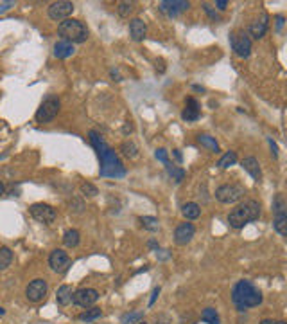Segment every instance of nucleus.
I'll use <instances>...</instances> for the list:
<instances>
[{
  "label": "nucleus",
  "mask_w": 287,
  "mask_h": 324,
  "mask_svg": "<svg viewBox=\"0 0 287 324\" xmlns=\"http://www.w3.org/2000/svg\"><path fill=\"white\" fill-rule=\"evenodd\" d=\"M88 139H90V144L94 146V150L97 152V157L101 160V177L122 178L126 175V166L122 164V160L118 159V155L106 144L104 139L99 135V132L97 130H90L88 132Z\"/></svg>",
  "instance_id": "f257e3e1"
},
{
  "label": "nucleus",
  "mask_w": 287,
  "mask_h": 324,
  "mask_svg": "<svg viewBox=\"0 0 287 324\" xmlns=\"http://www.w3.org/2000/svg\"><path fill=\"white\" fill-rule=\"evenodd\" d=\"M232 301L237 306V312H246L248 308L258 306L262 303V292L248 279H240L232 288Z\"/></svg>",
  "instance_id": "f03ea898"
},
{
  "label": "nucleus",
  "mask_w": 287,
  "mask_h": 324,
  "mask_svg": "<svg viewBox=\"0 0 287 324\" xmlns=\"http://www.w3.org/2000/svg\"><path fill=\"white\" fill-rule=\"evenodd\" d=\"M260 216V202L248 198V200L240 202L230 211L228 214V224L234 229H242L246 224L255 222Z\"/></svg>",
  "instance_id": "7ed1b4c3"
},
{
  "label": "nucleus",
  "mask_w": 287,
  "mask_h": 324,
  "mask_svg": "<svg viewBox=\"0 0 287 324\" xmlns=\"http://www.w3.org/2000/svg\"><path fill=\"white\" fill-rule=\"evenodd\" d=\"M58 33L61 36V40H67L70 43H83L88 38L86 25L83 24L81 20H76V18H67L63 22H59Z\"/></svg>",
  "instance_id": "20e7f679"
},
{
  "label": "nucleus",
  "mask_w": 287,
  "mask_h": 324,
  "mask_svg": "<svg viewBox=\"0 0 287 324\" xmlns=\"http://www.w3.org/2000/svg\"><path fill=\"white\" fill-rule=\"evenodd\" d=\"M59 106H61V103H59V99L56 97V95H47L45 99L41 101V105L38 106V110H36L34 117L38 123H51L56 115H58L59 112Z\"/></svg>",
  "instance_id": "39448f33"
},
{
  "label": "nucleus",
  "mask_w": 287,
  "mask_h": 324,
  "mask_svg": "<svg viewBox=\"0 0 287 324\" xmlns=\"http://www.w3.org/2000/svg\"><path fill=\"white\" fill-rule=\"evenodd\" d=\"M273 212H275V222L273 227L280 236H287V202L284 194L278 193L273 200Z\"/></svg>",
  "instance_id": "423d86ee"
},
{
  "label": "nucleus",
  "mask_w": 287,
  "mask_h": 324,
  "mask_svg": "<svg viewBox=\"0 0 287 324\" xmlns=\"http://www.w3.org/2000/svg\"><path fill=\"white\" fill-rule=\"evenodd\" d=\"M246 194V189L240 184H224L216 189V198L221 204H235Z\"/></svg>",
  "instance_id": "0eeeda50"
},
{
  "label": "nucleus",
  "mask_w": 287,
  "mask_h": 324,
  "mask_svg": "<svg viewBox=\"0 0 287 324\" xmlns=\"http://www.w3.org/2000/svg\"><path fill=\"white\" fill-rule=\"evenodd\" d=\"M230 45L234 49V53L239 58H248L252 54V40L246 31H234L230 33Z\"/></svg>",
  "instance_id": "6e6552de"
},
{
  "label": "nucleus",
  "mask_w": 287,
  "mask_h": 324,
  "mask_svg": "<svg viewBox=\"0 0 287 324\" xmlns=\"http://www.w3.org/2000/svg\"><path fill=\"white\" fill-rule=\"evenodd\" d=\"M31 211V216L41 224H52L56 216H58V212L54 209L52 206H49V204H43V202H38V204H33L29 207Z\"/></svg>",
  "instance_id": "1a4fd4ad"
},
{
  "label": "nucleus",
  "mask_w": 287,
  "mask_h": 324,
  "mask_svg": "<svg viewBox=\"0 0 287 324\" xmlns=\"http://www.w3.org/2000/svg\"><path fill=\"white\" fill-rule=\"evenodd\" d=\"M72 11H74V4L72 2L58 0V2H52L49 6V18L54 20V22H63V20L70 17Z\"/></svg>",
  "instance_id": "9d476101"
},
{
  "label": "nucleus",
  "mask_w": 287,
  "mask_h": 324,
  "mask_svg": "<svg viewBox=\"0 0 287 324\" xmlns=\"http://www.w3.org/2000/svg\"><path fill=\"white\" fill-rule=\"evenodd\" d=\"M97 299H99V292L95 288H79L72 294V303L81 308L94 306Z\"/></svg>",
  "instance_id": "9b49d317"
},
{
  "label": "nucleus",
  "mask_w": 287,
  "mask_h": 324,
  "mask_svg": "<svg viewBox=\"0 0 287 324\" xmlns=\"http://www.w3.org/2000/svg\"><path fill=\"white\" fill-rule=\"evenodd\" d=\"M47 281L45 279H34V281H31L27 285V288H25V297L31 301V303H40V301L45 299V295H47Z\"/></svg>",
  "instance_id": "f8f14e48"
},
{
  "label": "nucleus",
  "mask_w": 287,
  "mask_h": 324,
  "mask_svg": "<svg viewBox=\"0 0 287 324\" xmlns=\"http://www.w3.org/2000/svg\"><path fill=\"white\" fill-rule=\"evenodd\" d=\"M188 7H190V2H185V0H164L158 4V11L164 13L165 17L174 18L180 13L187 11Z\"/></svg>",
  "instance_id": "ddd939ff"
},
{
  "label": "nucleus",
  "mask_w": 287,
  "mask_h": 324,
  "mask_svg": "<svg viewBox=\"0 0 287 324\" xmlns=\"http://www.w3.org/2000/svg\"><path fill=\"white\" fill-rule=\"evenodd\" d=\"M70 258H68V254L65 252V250H61V248H56V250H52L51 252V256H49V265H51V268H52L54 272H58V274H63V272H67L68 268H70Z\"/></svg>",
  "instance_id": "4468645a"
},
{
  "label": "nucleus",
  "mask_w": 287,
  "mask_h": 324,
  "mask_svg": "<svg viewBox=\"0 0 287 324\" xmlns=\"http://www.w3.org/2000/svg\"><path fill=\"white\" fill-rule=\"evenodd\" d=\"M194 234H196V227H194L190 222L180 224L174 230V242L178 243V245H187V243H190Z\"/></svg>",
  "instance_id": "2eb2a0df"
},
{
  "label": "nucleus",
  "mask_w": 287,
  "mask_h": 324,
  "mask_svg": "<svg viewBox=\"0 0 287 324\" xmlns=\"http://www.w3.org/2000/svg\"><path fill=\"white\" fill-rule=\"evenodd\" d=\"M200 103L194 99V97H187L185 99V108H183V112H182V119L183 121H198L200 119Z\"/></svg>",
  "instance_id": "dca6fc26"
},
{
  "label": "nucleus",
  "mask_w": 287,
  "mask_h": 324,
  "mask_svg": "<svg viewBox=\"0 0 287 324\" xmlns=\"http://www.w3.org/2000/svg\"><path fill=\"white\" fill-rule=\"evenodd\" d=\"M146 33H147V25L142 18H133V20L129 22V35H131V38L135 41L144 40V38H146Z\"/></svg>",
  "instance_id": "f3484780"
},
{
  "label": "nucleus",
  "mask_w": 287,
  "mask_h": 324,
  "mask_svg": "<svg viewBox=\"0 0 287 324\" xmlns=\"http://www.w3.org/2000/svg\"><path fill=\"white\" fill-rule=\"evenodd\" d=\"M240 166L252 175L253 180H257V182L262 180V170H260V164H258V160L255 159V157H246V159H242L240 160Z\"/></svg>",
  "instance_id": "a211bd4d"
},
{
  "label": "nucleus",
  "mask_w": 287,
  "mask_h": 324,
  "mask_svg": "<svg viewBox=\"0 0 287 324\" xmlns=\"http://www.w3.org/2000/svg\"><path fill=\"white\" fill-rule=\"evenodd\" d=\"M74 53H76L74 43H70V41H67V40H59L56 41V45H54V56L59 59L70 58Z\"/></svg>",
  "instance_id": "6ab92c4d"
},
{
  "label": "nucleus",
  "mask_w": 287,
  "mask_h": 324,
  "mask_svg": "<svg viewBox=\"0 0 287 324\" xmlns=\"http://www.w3.org/2000/svg\"><path fill=\"white\" fill-rule=\"evenodd\" d=\"M268 27H270V24H268V15H264L262 20L260 22H253L252 25H250V29H248V33L253 36V38H262L266 33H268Z\"/></svg>",
  "instance_id": "aec40b11"
},
{
  "label": "nucleus",
  "mask_w": 287,
  "mask_h": 324,
  "mask_svg": "<svg viewBox=\"0 0 287 324\" xmlns=\"http://www.w3.org/2000/svg\"><path fill=\"white\" fill-rule=\"evenodd\" d=\"M72 294H74V290L72 286L68 285H61L56 292V303H58L59 306H68L72 303Z\"/></svg>",
  "instance_id": "412c9836"
},
{
  "label": "nucleus",
  "mask_w": 287,
  "mask_h": 324,
  "mask_svg": "<svg viewBox=\"0 0 287 324\" xmlns=\"http://www.w3.org/2000/svg\"><path fill=\"white\" fill-rule=\"evenodd\" d=\"M182 214L187 220H196V218H200L201 207L198 206L196 202H187V204H183L182 206Z\"/></svg>",
  "instance_id": "4be33fe9"
},
{
  "label": "nucleus",
  "mask_w": 287,
  "mask_h": 324,
  "mask_svg": "<svg viewBox=\"0 0 287 324\" xmlns=\"http://www.w3.org/2000/svg\"><path fill=\"white\" fill-rule=\"evenodd\" d=\"M79 242H81V234H79V230L77 229H68L63 234V243L67 245V247L74 248L79 245Z\"/></svg>",
  "instance_id": "5701e85b"
},
{
  "label": "nucleus",
  "mask_w": 287,
  "mask_h": 324,
  "mask_svg": "<svg viewBox=\"0 0 287 324\" xmlns=\"http://www.w3.org/2000/svg\"><path fill=\"white\" fill-rule=\"evenodd\" d=\"M164 166H165V170H167V173H169L170 177H172V180H174L176 184H180L183 178H185V170H182V168H176V166L172 164L170 160H167Z\"/></svg>",
  "instance_id": "b1692460"
},
{
  "label": "nucleus",
  "mask_w": 287,
  "mask_h": 324,
  "mask_svg": "<svg viewBox=\"0 0 287 324\" xmlns=\"http://www.w3.org/2000/svg\"><path fill=\"white\" fill-rule=\"evenodd\" d=\"M201 321L206 324H221V319H219V313L216 312V308H205L201 312Z\"/></svg>",
  "instance_id": "393cba45"
},
{
  "label": "nucleus",
  "mask_w": 287,
  "mask_h": 324,
  "mask_svg": "<svg viewBox=\"0 0 287 324\" xmlns=\"http://www.w3.org/2000/svg\"><path fill=\"white\" fill-rule=\"evenodd\" d=\"M102 315V312H101V308L94 306V308H90V310H86V312H83L79 313V321H83V323H94V321H97V319Z\"/></svg>",
  "instance_id": "a878e982"
},
{
  "label": "nucleus",
  "mask_w": 287,
  "mask_h": 324,
  "mask_svg": "<svg viewBox=\"0 0 287 324\" xmlns=\"http://www.w3.org/2000/svg\"><path fill=\"white\" fill-rule=\"evenodd\" d=\"M198 142H200L201 146L203 148H206V150H210V152H219V144H217V141L216 139H214V137H210V135H205V133H203V135H198Z\"/></svg>",
  "instance_id": "bb28decb"
},
{
  "label": "nucleus",
  "mask_w": 287,
  "mask_h": 324,
  "mask_svg": "<svg viewBox=\"0 0 287 324\" xmlns=\"http://www.w3.org/2000/svg\"><path fill=\"white\" fill-rule=\"evenodd\" d=\"M13 263V250L9 247H0V270H6Z\"/></svg>",
  "instance_id": "cd10ccee"
},
{
  "label": "nucleus",
  "mask_w": 287,
  "mask_h": 324,
  "mask_svg": "<svg viewBox=\"0 0 287 324\" xmlns=\"http://www.w3.org/2000/svg\"><path fill=\"white\" fill-rule=\"evenodd\" d=\"M120 152H122L126 157H129V159H135L136 155H138V146H136L133 141H124L122 144H120Z\"/></svg>",
  "instance_id": "c85d7f7f"
},
{
  "label": "nucleus",
  "mask_w": 287,
  "mask_h": 324,
  "mask_svg": "<svg viewBox=\"0 0 287 324\" xmlns=\"http://www.w3.org/2000/svg\"><path fill=\"white\" fill-rule=\"evenodd\" d=\"M140 224L144 229L151 230V232H156L160 229V222L154 216H140Z\"/></svg>",
  "instance_id": "c756f323"
},
{
  "label": "nucleus",
  "mask_w": 287,
  "mask_h": 324,
  "mask_svg": "<svg viewBox=\"0 0 287 324\" xmlns=\"http://www.w3.org/2000/svg\"><path fill=\"white\" fill-rule=\"evenodd\" d=\"M235 162H237V153H235V152H226V153L219 159L217 166L223 168V170H226V168H230V166H234Z\"/></svg>",
  "instance_id": "7c9ffc66"
},
{
  "label": "nucleus",
  "mask_w": 287,
  "mask_h": 324,
  "mask_svg": "<svg viewBox=\"0 0 287 324\" xmlns=\"http://www.w3.org/2000/svg\"><path fill=\"white\" fill-rule=\"evenodd\" d=\"M142 317H144V313L142 312H128L120 317V323L122 324H135V323H138Z\"/></svg>",
  "instance_id": "2f4dec72"
},
{
  "label": "nucleus",
  "mask_w": 287,
  "mask_h": 324,
  "mask_svg": "<svg viewBox=\"0 0 287 324\" xmlns=\"http://www.w3.org/2000/svg\"><path fill=\"white\" fill-rule=\"evenodd\" d=\"M133 9H135V4L133 2H118V7H117V11L120 17H129L131 13H133Z\"/></svg>",
  "instance_id": "473e14b6"
},
{
  "label": "nucleus",
  "mask_w": 287,
  "mask_h": 324,
  "mask_svg": "<svg viewBox=\"0 0 287 324\" xmlns=\"http://www.w3.org/2000/svg\"><path fill=\"white\" fill-rule=\"evenodd\" d=\"M81 193L84 194V196H88V198H94V196L99 194V189L95 188L94 184L84 182V184H81Z\"/></svg>",
  "instance_id": "72a5a7b5"
},
{
  "label": "nucleus",
  "mask_w": 287,
  "mask_h": 324,
  "mask_svg": "<svg viewBox=\"0 0 287 324\" xmlns=\"http://www.w3.org/2000/svg\"><path fill=\"white\" fill-rule=\"evenodd\" d=\"M154 157H156L162 164H165V162L169 160V157H167V150H164V148H158V150L154 152Z\"/></svg>",
  "instance_id": "f704fd0d"
},
{
  "label": "nucleus",
  "mask_w": 287,
  "mask_h": 324,
  "mask_svg": "<svg viewBox=\"0 0 287 324\" xmlns=\"http://www.w3.org/2000/svg\"><path fill=\"white\" fill-rule=\"evenodd\" d=\"M160 292H162V288H160V286H154V288H152V294H151V299H149V306H152V305H154V301L158 299V295H160Z\"/></svg>",
  "instance_id": "c9c22d12"
},
{
  "label": "nucleus",
  "mask_w": 287,
  "mask_h": 324,
  "mask_svg": "<svg viewBox=\"0 0 287 324\" xmlns=\"http://www.w3.org/2000/svg\"><path fill=\"white\" fill-rule=\"evenodd\" d=\"M258 324H287L286 321H276V319H264Z\"/></svg>",
  "instance_id": "e433bc0d"
},
{
  "label": "nucleus",
  "mask_w": 287,
  "mask_h": 324,
  "mask_svg": "<svg viewBox=\"0 0 287 324\" xmlns=\"http://www.w3.org/2000/svg\"><path fill=\"white\" fill-rule=\"evenodd\" d=\"M226 6H228V0H217L216 2V7L217 9H221V11H224Z\"/></svg>",
  "instance_id": "4c0bfd02"
},
{
  "label": "nucleus",
  "mask_w": 287,
  "mask_h": 324,
  "mask_svg": "<svg viewBox=\"0 0 287 324\" xmlns=\"http://www.w3.org/2000/svg\"><path fill=\"white\" fill-rule=\"evenodd\" d=\"M110 76L113 77V81H122V77H120L117 69H112V71H110Z\"/></svg>",
  "instance_id": "58836bf2"
},
{
  "label": "nucleus",
  "mask_w": 287,
  "mask_h": 324,
  "mask_svg": "<svg viewBox=\"0 0 287 324\" xmlns=\"http://www.w3.org/2000/svg\"><path fill=\"white\" fill-rule=\"evenodd\" d=\"M203 7H205V11L208 13V15H210L212 20H217V15H216V13H214V11H212V7L208 6V4H203Z\"/></svg>",
  "instance_id": "ea45409f"
},
{
  "label": "nucleus",
  "mask_w": 287,
  "mask_h": 324,
  "mask_svg": "<svg viewBox=\"0 0 287 324\" xmlns=\"http://www.w3.org/2000/svg\"><path fill=\"white\" fill-rule=\"evenodd\" d=\"M270 146H271V150H273V157H278V148H276V144H275V141L273 139H270Z\"/></svg>",
  "instance_id": "a19ab883"
},
{
  "label": "nucleus",
  "mask_w": 287,
  "mask_h": 324,
  "mask_svg": "<svg viewBox=\"0 0 287 324\" xmlns=\"http://www.w3.org/2000/svg\"><path fill=\"white\" fill-rule=\"evenodd\" d=\"M13 7V2H4V4H0V13L7 11V9H11Z\"/></svg>",
  "instance_id": "79ce46f5"
},
{
  "label": "nucleus",
  "mask_w": 287,
  "mask_h": 324,
  "mask_svg": "<svg viewBox=\"0 0 287 324\" xmlns=\"http://www.w3.org/2000/svg\"><path fill=\"white\" fill-rule=\"evenodd\" d=\"M282 25H284V17H276V29L280 31Z\"/></svg>",
  "instance_id": "37998d69"
},
{
  "label": "nucleus",
  "mask_w": 287,
  "mask_h": 324,
  "mask_svg": "<svg viewBox=\"0 0 287 324\" xmlns=\"http://www.w3.org/2000/svg\"><path fill=\"white\" fill-rule=\"evenodd\" d=\"M192 89L196 90V92H205V89H203V87H200V85H192Z\"/></svg>",
  "instance_id": "c03bdc74"
},
{
  "label": "nucleus",
  "mask_w": 287,
  "mask_h": 324,
  "mask_svg": "<svg viewBox=\"0 0 287 324\" xmlns=\"http://www.w3.org/2000/svg\"><path fill=\"white\" fill-rule=\"evenodd\" d=\"M4 191H6V186H4V184L0 182V196H2V194H4Z\"/></svg>",
  "instance_id": "a18cd8bd"
},
{
  "label": "nucleus",
  "mask_w": 287,
  "mask_h": 324,
  "mask_svg": "<svg viewBox=\"0 0 287 324\" xmlns=\"http://www.w3.org/2000/svg\"><path fill=\"white\" fill-rule=\"evenodd\" d=\"M149 247H151V248H156V252H158V245H156L154 242H149Z\"/></svg>",
  "instance_id": "49530a36"
},
{
  "label": "nucleus",
  "mask_w": 287,
  "mask_h": 324,
  "mask_svg": "<svg viewBox=\"0 0 287 324\" xmlns=\"http://www.w3.org/2000/svg\"><path fill=\"white\" fill-rule=\"evenodd\" d=\"M174 155H176V159H178V160H182V155L178 153V150H174Z\"/></svg>",
  "instance_id": "de8ad7c7"
},
{
  "label": "nucleus",
  "mask_w": 287,
  "mask_h": 324,
  "mask_svg": "<svg viewBox=\"0 0 287 324\" xmlns=\"http://www.w3.org/2000/svg\"><path fill=\"white\" fill-rule=\"evenodd\" d=\"M4 313H6V310H4V308L0 306V315H4Z\"/></svg>",
  "instance_id": "09e8293b"
},
{
  "label": "nucleus",
  "mask_w": 287,
  "mask_h": 324,
  "mask_svg": "<svg viewBox=\"0 0 287 324\" xmlns=\"http://www.w3.org/2000/svg\"><path fill=\"white\" fill-rule=\"evenodd\" d=\"M160 324H169V323H160Z\"/></svg>",
  "instance_id": "8fccbe9b"
},
{
  "label": "nucleus",
  "mask_w": 287,
  "mask_h": 324,
  "mask_svg": "<svg viewBox=\"0 0 287 324\" xmlns=\"http://www.w3.org/2000/svg\"><path fill=\"white\" fill-rule=\"evenodd\" d=\"M138 324H147V323H138Z\"/></svg>",
  "instance_id": "3c124183"
}]
</instances>
